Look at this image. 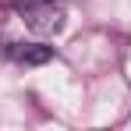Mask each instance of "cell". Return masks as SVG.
<instances>
[{
    "instance_id": "cell-1",
    "label": "cell",
    "mask_w": 131,
    "mask_h": 131,
    "mask_svg": "<svg viewBox=\"0 0 131 131\" xmlns=\"http://www.w3.org/2000/svg\"><path fill=\"white\" fill-rule=\"evenodd\" d=\"M21 18H25V25H28L32 32H39V36H57V32L64 28V7L53 4V0H43V4L21 11Z\"/></svg>"
},
{
    "instance_id": "cell-2",
    "label": "cell",
    "mask_w": 131,
    "mask_h": 131,
    "mask_svg": "<svg viewBox=\"0 0 131 131\" xmlns=\"http://www.w3.org/2000/svg\"><path fill=\"white\" fill-rule=\"evenodd\" d=\"M7 57L21 67H43L53 60V50L43 43H7Z\"/></svg>"
},
{
    "instance_id": "cell-3",
    "label": "cell",
    "mask_w": 131,
    "mask_h": 131,
    "mask_svg": "<svg viewBox=\"0 0 131 131\" xmlns=\"http://www.w3.org/2000/svg\"><path fill=\"white\" fill-rule=\"evenodd\" d=\"M36 4H43V0H14L18 11H28V7H36Z\"/></svg>"
}]
</instances>
